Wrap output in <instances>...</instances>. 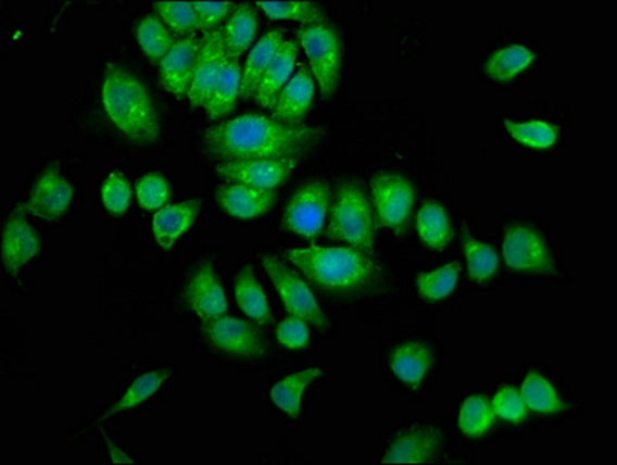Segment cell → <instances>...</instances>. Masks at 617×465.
I'll return each mask as SVG.
<instances>
[{"mask_svg":"<svg viewBox=\"0 0 617 465\" xmlns=\"http://www.w3.org/2000/svg\"><path fill=\"white\" fill-rule=\"evenodd\" d=\"M325 130L319 127L285 125L263 115H242L210 127L203 147L223 162L257 159H301L314 149Z\"/></svg>","mask_w":617,"mask_h":465,"instance_id":"cell-1","label":"cell"},{"mask_svg":"<svg viewBox=\"0 0 617 465\" xmlns=\"http://www.w3.org/2000/svg\"><path fill=\"white\" fill-rule=\"evenodd\" d=\"M286 257L312 285L333 296H365L382 281V268L354 247L293 249Z\"/></svg>","mask_w":617,"mask_h":465,"instance_id":"cell-2","label":"cell"},{"mask_svg":"<svg viewBox=\"0 0 617 465\" xmlns=\"http://www.w3.org/2000/svg\"><path fill=\"white\" fill-rule=\"evenodd\" d=\"M103 106L109 118L137 144L160 137L158 109L143 83L122 65L109 63L103 78Z\"/></svg>","mask_w":617,"mask_h":465,"instance_id":"cell-3","label":"cell"},{"mask_svg":"<svg viewBox=\"0 0 617 465\" xmlns=\"http://www.w3.org/2000/svg\"><path fill=\"white\" fill-rule=\"evenodd\" d=\"M326 238L350 243L354 249L374 256L377 235V217L361 185L343 184L330 206Z\"/></svg>","mask_w":617,"mask_h":465,"instance_id":"cell-4","label":"cell"},{"mask_svg":"<svg viewBox=\"0 0 617 465\" xmlns=\"http://www.w3.org/2000/svg\"><path fill=\"white\" fill-rule=\"evenodd\" d=\"M299 39L319 92L329 100L336 96L341 78L343 42L340 33L329 24L307 25L300 28Z\"/></svg>","mask_w":617,"mask_h":465,"instance_id":"cell-5","label":"cell"},{"mask_svg":"<svg viewBox=\"0 0 617 465\" xmlns=\"http://www.w3.org/2000/svg\"><path fill=\"white\" fill-rule=\"evenodd\" d=\"M330 206H332V188L328 181H307L293 192L286 205L282 227L292 235L312 241L322 232Z\"/></svg>","mask_w":617,"mask_h":465,"instance_id":"cell-6","label":"cell"},{"mask_svg":"<svg viewBox=\"0 0 617 465\" xmlns=\"http://www.w3.org/2000/svg\"><path fill=\"white\" fill-rule=\"evenodd\" d=\"M201 329L209 343L228 357L255 360L267 355L268 343L261 330L242 319L227 315L203 319Z\"/></svg>","mask_w":617,"mask_h":465,"instance_id":"cell-7","label":"cell"},{"mask_svg":"<svg viewBox=\"0 0 617 465\" xmlns=\"http://www.w3.org/2000/svg\"><path fill=\"white\" fill-rule=\"evenodd\" d=\"M263 265L290 315L304 319L317 328H325L328 325V318L319 307L317 298L295 272L290 271L288 265L274 254H264Z\"/></svg>","mask_w":617,"mask_h":465,"instance_id":"cell-8","label":"cell"},{"mask_svg":"<svg viewBox=\"0 0 617 465\" xmlns=\"http://www.w3.org/2000/svg\"><path fill=\"white\" fill-rule=\"evenodd\" d=\"M372 194L377 221L395 232L404 231L415 209L412 181L401 174H377L373 179Z\"/></svg>","mask_w":617,"mask_h":465,"instance_id":"cell-9","label":"cell"},{"mask_svg":"<svg viewBox=\"0 0 617 465\" xmlns=\"http://www.w3.org/2000/svg\"><path fill=\"white\" fill-rule=\"evenodd\" d=\"M504 263L522 274H555L553 254L546 241L532 228L512 225L503 238Z\"/></svg>","mask_w":617,"mask_h":465,"instance_id":"cell-10","label":"cell"},{"mask_svg":"<svg viewBox=\"0 0 617 465\" xmlns=\"http://www.w3.org/2000/svg\"><path fill=\"white\" fill-rule=\"evenodd\" d=\"M300 159H257L223 162L216 174L230 184L247 185L260 191H275L292 176Z\"/></svg>","mask_w":617,"mask_h":465,"instance_id":"cell-11","label":"cell"},{"mask_svg":"<svg viewBox=\"0 0 617 465\" xmlns=\"http://www.w3.org/2000/svg\"><path fill=\"white\" fill-rule=\"evenodd\" d=\"M225 60L227 53H225L223 27L203 33L201 53L187 96L192 106H206V101L212 97L214 87L223 74Z\"/></svg>","mask_w":617,"mask_h":465,"instance_id":"cell-12","label":"cell"},{"mask_svg":"<svg viewBox=\"0 0 617 465\" xmlns=\"http://www.w3.org/2000/svg\"><path fill=\"white\" fill-rule=\"evenodd\" d=\"M75 190L71 181L65 179L60 171L49 168L43 171L33 185L25 212L46 223H53L67 213L74 201Z\"/></svg>","mask_w":617,"mask_h":465,"instance_id":"cell-13","label":"cell"},{"mask_svg":"<svg viewBox=\"0 0 617 465\" xmlns=\"http://www.w3.org/2000/svg\"><path fill=\"white\" fill-rule=\"evenodd\" d=\"M25 213V206H17L3 227L2 261L11 275L20 274L21 268L41 252V238Z\"/></svg>","mask_w":617,"mask_h":465,"instance_id":"cell-14","label":"cell"},{"mask_svg":"<svg viewBox=\"0 0 617 465\" xmlns=\"http://www.w3.org/2000/svg\"><path fill=\"white\" fill-rule=\"evenodd\" d=\"M202 39L196 35L185 36L174 43L173 49L160 63L163 86L174 97L188 96L199 53H201Z\"/></svg>","mask_w":617,"mask_h":465,"instance_id":"cell-15","label":"cell"},{"mask_svg":"<svg viewBox=\"0 0 617 465\" xmlns=\"http://www.w3.org/2000/svg\"><path fill=\"white\" fill-rule=\"evenodd\" d=\"M185 298L188 309L201 319L219 318L227 314V296L210 263L202 264L191 276Z\"/></svg>","mask_w":617,"mask_h":465,"instance_id":"cell-16","label":"cell"},{"mask_svg":"<svg viewBox=\"0 0 617 465\" xmlns=\"http://www.w3.org/2000/svg\"><path fill=\"white\" fill-rule=\"evenodd\" d=\"M442 436L435 428H412L395 436L385 464H431L441 452Z\"/></svg>","mask_w":617,"mask_h":465,"instance_id":"cell-17","label":"cell"},{"mask_svg":"<svg viewBox=\"0 0 617 465\" xmlns=\"http://www.w3.org/2000/svg\"><path fill=\"white\" fill-rule=\"evenodd\" d=\"M314 76L306 67H301L275 101V106L272 109L274 120L285 125H301V120L308 114L314 104Z\"/></svg>","mask_w":617,"mask_h":465,"instance_id":"cell-18","label":"cell"},{"mask_svg":"<svg viewBox=\"0 0 617 465\" xmlns=\"http://www.w3.org/2000/svg\"><path fill=\"white\" fill-rule=\"evenodd\" d=\"M216 202L225 213L238 219H255L277 202L275 191H260L241 184L223 185L216 190Z\"/></svg>","mask_w":617,"mask_h":465,"instance_id":"cell-19","label":"cell"},{"mask_svg":"<svg viewBox=\"0 0 617 465\" xmlns=\"http://www.w3.org/2000/svg\"><path fill=\"white\" fill-rule=\"evenodd\" d=\"M202 202L198 199L192 201L174 203L163 206L152 221V236L163 250L173 249L174 243L179 241L201 213Z\"/></svg>","mask_w":617,"mask_h":465,"instance_id":"cell-20","label":"cell"},{"mask_svg":"<svg viewBox=\"0 0 617 465\" xmlns=\"http://www.w3.org/2000/svg\"><path fill=\"white\" fill-rule=\"evenodd\" d=\"M285 32L272 30L264 35L250 50L244 71H242L241 98L250 100L256 96L257 87L263 81L270 65L277 60L285 47Z\"/></svg>","mask_w":617,"mask_h":465,"instance_id":"cell-21","label":"cell"},{"mask_svg":"<svg viewBox=\"0 0 617 465\" xmlns=\"http://www.w3.org/2000/svg\"><path fill=\"white\" fill-rule=\"evenodd\" d=\"M433 352L426 344L410 341L391 352L390 368L399 380L417 388L433 368Z\"/></svg>","mask_w":617,"mask_h":465,"instance_id":"cell-22","label":"cell"},{"mask_svg":"<svg viewBox=\"0 0 617 465\" xmlns=\"http://www.w3.org/2000/svg\"><path fill=\"white\" fill-rule=\"evenodd\" d=\"M257 30V14L250 3H236L223 28L225 53L238 61L252 46Z\"/></svg>","mask_w":617,"mask_h":465,"instance_id":"cell-23","label":"cell"},{"mask_svg":"<svg viewBox=\"0 0 617 465\" xmlns=\"http://www.w3.org/2000/svg\"><path fill=\"white\" fill-rule=\"evenodd\" d=\"M299 47L297 41H286L281 53L278 54L277 60L270 65L267 74L264 75L255 96L261 106L270 109V111L274 109L279 93H281V90L285 89L293 76L297 58H299L300 52Z\"/></svg>","mask_w":617,"mask_h":465,"instance_id":"cell-24","label":"cell"},{"mask_svg":"<svg viewBox=\"0 0 617 465\" xmlns=\"http://www.w3.org/2000/svg\"><path fill=\"white\" fill-rule=\"evenodd\" d=\"M235 297L236 303L247 317L252 318L260 326L270 325L274 315L268 306L266 292L250 265L242 268L241 274L236 278Z\"/></svg>","mask_w":617,"mask_h":465,"instance_id":"cell-25","label":"cell"},{"mask_svg":"<svg viewBox=\"0 0 617 465\" xmlns=\"http://www.w3.org/2000/svg\"><path fill=\"white\" fill-rule=\"evenodd\" d=\"M242 71L239 61L225 60L223 74L206 101L205 111L210 118L219 120L231 114L241 98Z\"/></svg>","mask_w":617,"mask_h":465,"instance_id":"cell-26","label":"cell"},{"mask_svg":"<svg viewBox=\"0 0 617 465\" xmlns=\"http://www.w3.org/2000/svg\"><path fill=\"white\" fill-rule=\"evenodd\" d=\"M536 61V54L520 43L501 47L490 54L486 61V74L495 81H512L515 76L522 74Z\"/></svg>","mask_w":617,"mask_h":465,"instance_id":"cell-27","label":"cell"},{"mask_svg":"<svg viewBox=\"0 0 617 465\" xmlns=\"http://www.w3.org/2000/svg\"><path fill=\"white\" fill-rule=\"evenodd\" d=\"M322 377V369L308 368L299 370V373L290 374L275 385L270 390L272 401L281 412L289 414L290 417H297L300 414L301 401H303L304 391L308 385Z\"/></svg>","mask_w":617,"mask_h":465,"instance_id":"cell-28","label":"cell"},{"mask_svg":"<svg viewBox=\"0 0 617 465\" xmlns=\"http://www.w3.org/2000/svg\"><path fill=\"white\" fill-rule=\"evenodd\" d=\"M169 376L168 370H150V373H144L143 376H140L139 379L134 381L128 390H126L125 394L97 420L96 425L106 423L111 417L136 409L140 403L148 401V399H151L152 395L165 385V381H168ZM96 425H92V427H96Z\"/></svg>","mask_w":617,"mask_h":465,"instance_id":"cell-29","label":"cell"},{"mask_svg":"<svg viewBox=\"0 0 617 465\" xmlns=\"http://www.w3.org/2000/svg\"><path fill=\"white\" fill-rule=\"evenodd\" d=\"M416 225L417 235L430 249L442 250L452 242V221L439 203H426L417 214Z\"/></svg>","mask_w":617,"mask_h":465,"instance_id":"cell-30","label":"cell"},{"mask_svg":"<svg viewBox=\"0 0 617 465\" xmlns=\"http://www.w3.org/2000/svg\"><path fill=\"white\" fill-rule=\"evenodd\" d=\"M257 9L270 20L300 22L307 25L328 24V14L314 0H292V2H256Z\"/></svg>","mask_w":617,"mask_h":465,"instance_id":"cell-31","label":"cell"},{"mask_svg":"<svg viewBox=\"0 0 617 465\" xmlns=\"http://www.w3.org/2000/svg\"><path fill=\"white\" fill-rule=\"evenodd\" d=\"M136 35L141 50L150 58L152 63H162L163 58L176 43L174 33L155 14H148L139 22Z\"/></svg>","mask_w":617,"mask_h":465,"instance_id":"cell-32","label":"cell"},{"mask_svg":"<svg viewBox=\"0 0 617 465\" xmlns=\"http://www.w3.org/2000/svg\"><path fill=\"white\" fill-rule=\"evenodd\" d=\"M521 395L528 409L537 413L554 414L566 410V403L562 401L551 381L537 370L526 376L522 381Z\"/></svg>","mask_w":617,"mask_h":465,"instance_id":"cell-33","label":"cell"},{"mask_svg":"<svg viewBox=\"0 0 617 465\" xmlns=\"http://www.w3.org/2000/svg\"><path fill=\"white\" fill-rule=\"evenodd\" d=\"M464 256H466L467 272L474 281L486 282L499 272L500 257L488 243L478 241L470 232L464 230Z\"/></svg>","mask_w":617,"mask_h":465,"instance_id":"cell-34","label":"cell"},{"mask_svg":"<svg viewBox=\"0 0 617 465\" xmlns=\"http://www.w3.org/2000/svg\"><path fill=\"white\" fill-rule=\"evenodd\" d=\"M461 275L459 264L452 263L417 276V292L426 300H444L452 296Z\"/></svg>","mask_w":617,"mask_h":465,"instance_id":"cell-35","label":"cell"},{"mask_svg":"<svg viewBox=\"0 0 617 465\" xmlns=\"http://www.w3.org/2000/svg\"><path fill=\"white\" fill-rule=\"evenodd\" d=\"M495 420L492 403L484 395H471L459 410V428L471 438L488 433Z\"/></svg>","mask_w":617,"mask_h":465,"instance_id":"cell-36","label":"cell"},{"mask_svg":"<svg viewBox=\"0 0 617 465\" xmlns=\"http://www.w3.org/2000/svg\"><path fill=\"white\" fill-rule=\"evenodd\" d=\"M504 127L512 138L520 141L525 147L533 149H550L557 141L558 129L551 123L542 122V120H533V122H512L504 120Z\"/></svg>","mask_w":617,"mask_h":465,"instance_id":"cell-37","label":"cell"},{"mask_svg":"<svg viewBox=\"0 0 617 465\" xmlns=\"http://www.w3.org/2000/svg\"><path fill=\"white\" fill-rule=\"evenodd\" d=\"M155 11L174 35L190 36L192 32L198 30V14H196L194 2L190 0L158 2Z\"/></svg>","mask_w":617,"mask_h":465,"instance_id":"cell-38","label":"cell"},{"mask_svg":"<svg viewBox=\"0 0 617 465\" xmlns=\"http://www.w3.org/2000/svg\"><path fill=\"white\" fill-rule=\"evenodd\" d=\"M130 198H133V191H130L129 180L118 171L109 174L104 180L103 190H101L104 209L115 216H122L128 212Z\"/></svg>","mask_w":617,"mask_h":465,"instance_id":"cell-39","label":"cell"},{"mask_svg":"<svg viewBox=\"0 0 617 465\" xmlns=\"http://www.w3.org/2000/svg\"><path fill=\"white\" fill-rule=\"evenodd\" d=\"M169 199V184L160 174L151 173L137 184V201L147 212L162 210Z\"/></svg>","mask_w":617,"mask_h":465,"instance_id":"cell-40","label":"cell"},{"mask_svg":"<svg viewBox=\"0 0 617 465\" xmlns=\"http://www.w3.org/2000/svg\"><path fill=\"white\" fill-rule=\"evenodd\" d=\"M493 413L507 423H522L528 417V405L521 392L514 387H504L496 392L492 402Z\"/></svg>","mask_w":617,"mask_h":465,"instance_id":"cell-41","label":"cell"},{"mask_svg":"<svg viewBox=\"0 0 617 465\" xmlns=\"http://www.w3.org/2000/svg\"><path fill=\"white\" fill-rule=\"evenodd\" d=\"M236 3L231 0L224 2H194L196 14H198V30L209 33L219 27L228 13L234 11Z\"/></svg>","mask_w":617,"mask_h":465,"instance_id":"cell-42","label":"cell"},{"mask_svg":"<svg viewBox=\"0 0 617 465\" xmlns=\"http://www.w3.org/2000/svg\"><path fill=\"white\" fill-rule=\"evenodd\" d=\"M277 340L279 344L289 349L306 348L308 341H311L307 323L299 317H293V315L286 318L285 322L279 323Z\"/></svg>","mask_w":617,"mask_h":465,"instance_id":"cell-43","label":"cell"},{"mask_svg":"<svg viewBox=\"0 0 617 465\" xmlns=\"http://www.w3.org/2000/svg\"><path fill=\"white\" fill-rule=\"evenodd\" d=\"M103 439H104V444H106L108 447L109 453H111L112 463L134 464V461L130 460V457H128L126 453H123L122 450H119L118 447L115 445L114 442H112V439L108 438V435H103Z\"/></svg>","mask_w":617,"mask_h":465,"instance_id":"cell-44","label":"cell"}]
</instances>
